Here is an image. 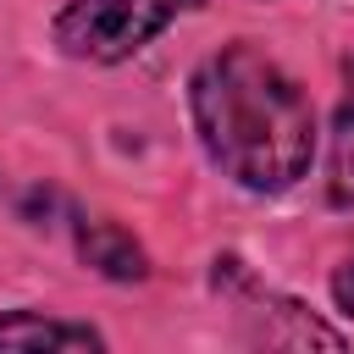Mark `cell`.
I'll return each mask as SVG.
<instances>
[{
	"label": "cell",
	"mask_w": 354,
	"mask_h": 354,
	"mask_svg": "<svg viewBox=\"0 0 354 354\" xmlns=\"http://www.w3.org/2000/svg\"><path fill=\"white\" fill-rule=\"evenodd\" d=\"M194 127L205 155L254 194H277L310 171L315 105L254 44H227L194 72Z\"/></svg>",
	"instance_id": "6da1fadb"
},
{
	"label": "cell",
	"mask_w": 354,
	"mask_h": 354,
	"mask_svg": "<svg viewBox=\"0 0 354 354\" xmlns=\"http://www.w3.org/2000/svg\"><path fill=\"white\" fill-rule=\"evenodd\" d=\"M199 0H72L55 17V44L77 61H127Z\"/></svg>",
	"instance_id": "7a4b0ae2"
},
{
	"label": "cell",
	"mask_w": 354,
	"mask_h": 354,
	"mask_svg": "<svg viewBox=\"0 0 354 354\" xmlns=\"http://www.w3.org/2000/svg\"><path fill=\"white\" fill-rule=\"evenodd\" d=\"M216 282H227V288H238V304H243V315L254 321V337L260 343H277V348H304V343H321V348H343V332H332V326H321L304 304H293V299H277V293H266L232 254L227 260H216Z\"/></svg>",
	"instance_id": "3957f363"
},
{
	"label": "cell",
	"mask_w": 354,
	"mask_h": 354,
	"mask_svg": "<svg viewBox=\"0 0 354 354\" xmlns=\"http://www.w3.org/2000/svg\"><path fill=\"white\" fill-rule=\"evenodd\" d=\"M77 254H83V266H94L100 277H116V282L149 277V260H144L138 238L116 221H83L77 227Z\"/></svg>",
	"instance_id": "277c9868"
},
{
	"label": "cell",
	"mask_w": 354,
	"mask_h": 354,
	"mask_svg": "<svg viewBox=\"0 0 354 354\" xmlns=\"http://www.w3.org/2000/svg\"><path fill=\"white\" fill-rule=\"evenodd\" d=\"M0 348H105V337L77 321H50V315L17 310V315H0Z\"/></svg>",
	"instance_id": "5b68a950"
},
{
	"label": "cell",
	"mask_w": 354,
	"mask_h": 354,
	"mask_svg": "<svg viewBox=\"0 0 354 354\" xmlns=\"http://www.w3.org/2000/svg\"><path fill=\"white\" fill-rule=\"evenodd\" d=\"M332 205H354V88L332 122Z\"/></svg>",
	"instance_id": "8992f818"
},
{
	"label": "cell",
	"mask_w": 354,
	"mask_h": 354,
	"mask_svg": "<svg viewBox=\"0 0 354 354\" xmlns=\"http://www.w3.org/2000/svg\"><path fill=\"white\" fill-rule=\"evenodd\" d=\"M332 293H337V304L354 315V260H348V266H337V277H332Z\"/></svg>",
	"instance_id": "52a82bcc"
}]
</instances>
